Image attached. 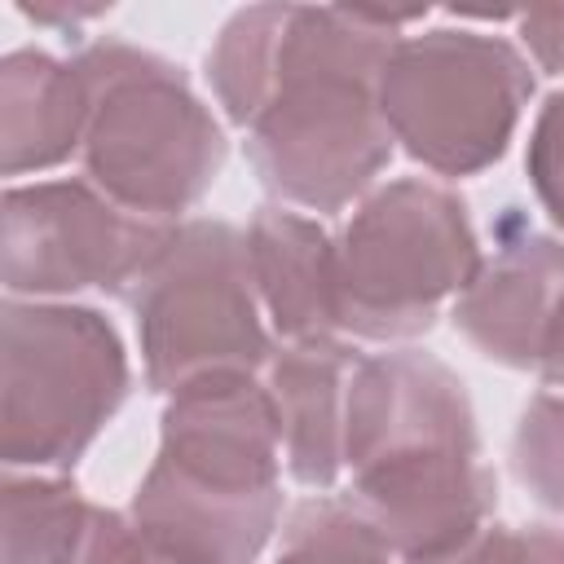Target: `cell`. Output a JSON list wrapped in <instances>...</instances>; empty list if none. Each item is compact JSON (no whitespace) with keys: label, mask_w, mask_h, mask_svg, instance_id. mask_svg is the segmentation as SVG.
Masks as SVG:
<instances>
[{"label":"cell","mask_w":564,"mask_h":564,"mask_svg":"<svg viewBox=\"0 0 564 564\" xmlns=\"http://www.w3.org/2000/svg\"><path fill=\"white\" fill-rule=\"evenodd\" d=\"M344 476V498L401 564L454 551L498 511L463 375L410 344L361 352L348 379Z\"/></svg>","instance_id":"2"},{"label":"cell","mask_w":564,"mask_h":564,"mask_svg":"<svg viewBox=\"0 0 564 564\" xmlns=\"http://www.w3.org/2000/svg\"><path fill=\"white\" fill-rule=\"evenodd\" d=\"M538 379H542L546 388H560V392H564V291H560L555 313H551V330H546V344H542Z\"/></svg>","instance_id":"22"},{"label":"cell","mask_w":564,"mask_h":564,"mask_svg":"<svg viewBox=\"0 0 564 564\" xmlns=\"http://www.w3.org/2000/svg\"><path fill=\"white\" fill-rule=\"evenodd\" d=\"M0 339L4 471L70 476L132 392L123 335L93 304L4 295Z\"/></svg>","instance_id":"6"},{"label":"cell","mask_w":564,"mask_h":564,"mask_svg":"<svg viewBox=\"0 0 564 564\" xmlns=\"http://www.w3.org/2000/svg\"><path fill=\"white\" fill-rule=\"evenodd\" d=\"M84 564H181V560H172L167 551H159V546L132 524L128 511L97 507Z\"/></svg>","instance_id":"19"},{"label":"cell","mask_w":564,"mask_h":564,"mask_svg":"<svg viewBox=\"0 0 564 564\" xmlns=\"http://www.w3.org/2000/svg\"><path fill=\"white\" fill-rule=\"evenodd\" d=\"M524 176L551 229L564 234V93H546L533 115L524 145Z\"/></svg>","instance_id":"18"},{"label":"cell","mask_w":564,"mask_h":564,"mask_svg":"<svg viewBox=\"0 0 564 564\" xmlns=\"http://www.w3.org/2000/svg\"><path fill=\"white\" fill-rule=\"evenodd\" d=\"M88 84L75 62L44 48H13L0 62V172L18 176L53 172L84 150Z\"/></svg>","instance_id":"13"},{"label":"cell","mask_w":564,"mask_h":564,"mask_svg":"<svg viewBox=\"0 0 564 564\" xmlns=\"http://www.w3.org/2000/svg\"><path fill=\"white\" fill-rule=\"evenodd\" d=\"M533 88L538 66L516 40L467 22L419 26L383 62L379 110L397 150L432 176L463 181L511 150Z\"/></svg>","instance_id":"7"},{"label":"cell","mask_w":564,"mask_h":564,"mask_svg":"<svg viewBox=\"0 0 564 564\" xmlns=\"http://www.w3.org/2000/svg\"><path fill=\"white\" fill-rule=\"evenodd\" d=\"M511 476L564 520V392H533L511 432Z\"/></svg>","instance_id":"16"},{"label":"cell","mask_w":564,"mask_h":564,"mask_svg":"<svg viewBox=\"0 0 564 564\" xmlns=\"http://www.w3.org/2000/svg\"><path fill=\"white\" fill-rule=\"evenodd\" d=\"M251 282L278 344H313L339 335L335 238L308 212L264 203L247 220Z\"/></svg>","instance_id":"12"},{"label":"cell","mask_w":564,"mask_h":564,"mask_svg":"<svg viewBox=\"0 0 564 564\" xmlns=\"http://www.w3.org/2000/svg\"><path fill=\"white\" fill-rule=\"evenodd\" d=\"M70 62L88 84L84 176L145 220H189L229 159L220 115L172 57L132 40H88Z\"/></svg>","instance_id":"4"},{"label":"cell","mask_w":564,"mask_h":564,"mask_svg":"<svg viewBox=\"0 0 564 564\" xmlns=\"http://www.w3.org/2000/svg\"><path fill=\"white\" fill-rule=\"evenodd\" d=\"M282 432L256 375H207L159 414V449L128 516L181 564H260L282 533Z\"/></svg>","instance_id":"3"},{"label":"cell","mask_w":564,"mask_h":564,"mask_svg":"<svg viewBox=\"0 0 564 564\" xmlns=\"http://www.w3.org/2000/svg\"><path fill=\"white\" fill-rule=\"evenodd\" d=\"M18 13L26 22H35V26H57V31H70L75 35L84 22L110 13V4H57V0H48V4H18Z\"/></svg>","instance_id":"21"},{"label":"cell","mask_w":564,"mask_h":564,"mask_svg":"<svg viewBox=\"0 0 564 564\" xmlns=\"http://www.w3.org/2000/svg\"><path fill=\"white\" fill-rule=\"evenodd\" d=\"M176 225L145 220L106 198L88 176H53L4 189L0 278L9 300L123 295L159 260Z\"/></svg>","instance_id":"9"},{"label":"cell","mask_w":564,"mask_h":564,"mask_svg":"<svg viewBox=\"0 0 564 564\" xmlns=\"http://www.w3.org/2000/svg\"><path fill=\"white\" fill-rule=\"evenodd\" d=\"M145 388L172 397L207 375H260L278 352L264 322L247 234L216 216L172 229L159 260L128 291Z\"/></svg>","instance_id":"8"},{"label":"cell","mask_w":564,"mask_h":564,"mask_svg":"<svg viewBox=\"0 0 564 564\" xmlns=\"http://www.w3.org/2000/svg\"><path fill=\"white\" fill-rule=\"evenodd\" d=\"M480 234L458 189L432 176L375 185L335 234L339 335L401 348L436 326L480 269Z\"/></svg>","instance_id":"5"},{"label":"cell","mask_w":564,"mask_h":564,"mask_svg":"<svg viewBox=\"0 0 564 564\" xmlns=\"http://www.w3.org/2000/svg\"><path fill=\"white\" fill-rule=\"evenodd\" d=\"M357 361V344L335 335L313 344H278L264 366V388L282 432V467L308 494H330L344 476V410Z\"/></svg>","instance_id":"11"},{"label":"cell","mask_w":564,"mask_h":564,"mask_svg":"<svg viewBox=\"0 0 564 564\" xmlns=\"http://www.w3.org/2000/svg\"><path fill=\"white\" fill-rule=\"evenodd\" d=\"M516 35L538 70L564 75V4L516 13Z\"/></svg>","instance_id":"20"},{"label":"cell","mask_w":564,"mask_h":564,"mask_svg":"<svg viewBox=\"0 0 564 564\" xmlns=\"http://www.w3.org/2000/svg\"><path fill=\"white\" fill-rule=\"evenodd\" d=\"M410 564H564V529L551 524H485L454 551Z\"/></svg>","instance_id":"17"},{"label":"cell","mask_w":564,"mask_h":564,"mask_svg":"<svg viewBox=\"0 0 564 564\" xmlns=\"http://www.w3.org/2000/svg\"><path fill=\"white\" fill-rule=\"evenodd\" d=\"M560 291L564 238L529 225L516 207H507L494 229V247L480 256L476 278L449 304V322L480 357L507 370L538 375Z\"/></svg>","instance_id":"10"},{"label":"cell","mask_w":564,"mask_h":564,"mask_svg":"<svg viewBox=\"0 0 564 564\" xmlns=\"http://www.w3.org/2000/svg\"><path fill=\"white\" fill-rule=\"evenodd\" d=\"M4 564H84L97 507L70 476L4 471Z\"/></svg>","instance_id":"14"},{"label":"cell","mask_w":564,"mask_h":564,"mask_svg":"<svg viewBox=\"0 0 564 564\" xmlns=\"http://www.w3.org/2000/svg\"><path fill=\"white\" fill-rule=\"evenodd\" d=\"M423 18L427 9L247 4L220 22L203 79L282 207L330 216L379 185L397 150L379 75L405 26Z\"/></svg>","instance_id":"1"},{"label":"cell","mask_w":564,"mask_h":564,"mask_svg":"<svg viewBox=\"0 0 564 564\" xmlns=\"http://www.w3.org/2000/svg\"><path fill=\"white\" fill-rule=\"evenodd\" d=\"M269 564H401L344 494H308L286 511Z\"/></svg>","instance_id":"15"}]
</instances>
